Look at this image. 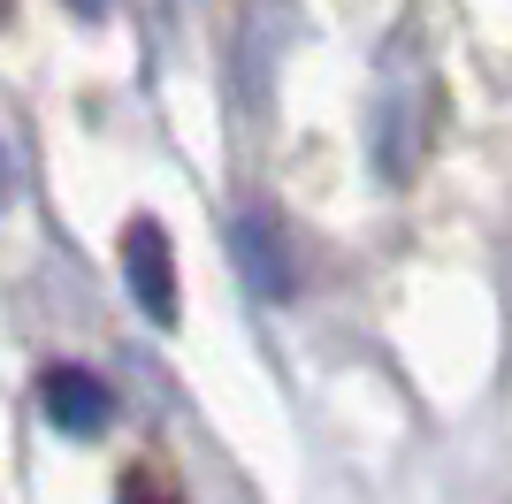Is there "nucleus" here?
Instances as JSON below:
<instances>
[{
  "label": "nucleus",
  "mask_w": 512,
  "mask_h": 504,
  "mask_svg": "<svg viewBox=\"0 0 512 504\" xmlns=\"http://www.w3.org/2000/svg\"><path fill=\"white\" fill-rule=\"evenodd\" d=\"M230 252H237V275H245L260 298H291L299 291V268H291V252H283L276 214H237Z\"/></svg>",
  "instance_id": "obj_3"
},
{
  "label": "nucleus",
  "mask_w": 512,
  "mask_h": 504,
  "mask_svg": "<svg viewBox=\"0 0 512 504\" xmlns=\"http://www.w3.org/2000/svg\"><path fill=\"white\" fill-rule=\"evenodd\" d=\"M69 8H77V16H85V23H92V16H100V8H107V0H69Z\"/></svg>",
  "instance_id": "obj_5"
},
{
  "label": "nucleus",
  "mask_w": 512,
  "mask_h": 504,
  "mask_svg": "<svg viewBox=\"0 0 512 504\" xmlns=\"http://www.w3.org/2000/svg\"><path fill=\"white\" fill-rule=\"evenodd\" d=\"M39 405L62 436H100L107 420H115V390H107L92 367H77V359H62V367L39 375Z\"/></svg>",
  "instance_id": "obj_2"
},
{
  "label": "nucleus",
  "mask_w": 512,
  "mask_h": 504,
  "mask_svg": "<svg viewBox=\"0 0 512 504\" xmlns=\"http://www.w3.org/2000/svg\"><path fill=\"white\" fill-rule=\"evenodd\" d=\"M123 283H130V298H138L146 321H161V329L176 321V245L153 214H138L123 230Z\"/></svg>",
  "instance_id": "obj_1"
},
{
  "label": "nucleus",
  "mask_w": 512,
  "mask_h": 504,
  "mask_svg": "<svg viewBox=\"0 0 512 504\" xmlns=\"http://www.w3.org/2000/svg\"><path fill=\"white\" fill-rule=\"evenodd\" d=\"M123 504H169V497H161V489H153V482H138V474H130V489H123Z\"/></svg>",
  "instance_id": "obj_4"
}]
</instances>
